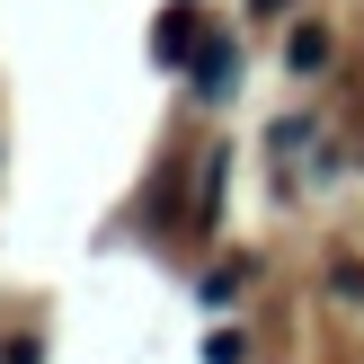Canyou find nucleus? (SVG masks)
Returning a JSON list of instances; mask_svg holds the SVG:
<instances>
[{"mask_svg": "<svg viewBox=\"0 0 364 364\" xmlns=\"http://www.w3.org/2000/svg\"><path fill=\"white\" fill-rule=\"evenodd\" d=\"M249 9H258V18H267V9H294V0H249Z\"/></svg>", "mask_w": 364, "mask_h": 364, "instance_id": "nucleus-7", "label": "nucleus"}, {"mask_svg": "<svg viewBox=\"0 0 364 364\" xmlns=\"http://www.w3.org/2000/svg\"><path fill=\"white\" fill-rule=\"evenodd\" d=\"M196 89H205V98H223V89H231V45H205V63H196Z\"/></svg>", "mask_w": 364, "mask_h": 364, "instance_id": "nucleus-2", "label": "nucleus"}, {"mask_svg": "<svg viewBox=\"0 0 364 364\" xmlns=\"http://www.w3.org/2000/svg\"><path fill=\"white\" fill-rule=\"evenodd\" d=\"M240 284H249V258H223V267H213V276H205V302H231V294H240Z\"/></svg>", "mask_w": 364, "mask_h": 364, "instance_id": "nucleus-3", "label": "nucleus"}, {"mask_svg": "<svg viewBox=\"0 0 364 364\" xmlns=\"http://www.w3.org/2000/svg\"><path fill=\"white\" fill-rule=\"evenodd\" d=\"M329 294H347V302H364V258H338V267H329Z\"/></svg>", "mask_w": 364, "mask_h": 364, "instance_id": "nucleus-4", "label": "nucleus"}, {"mask_svg": "<svg viewBox=\"0 0 364 364\" xmlns=\"http://www.w3.org/2000/svg\"><path fill=\"white\" fill-rule=\"evenodd\" d=\"M284 63H294L302 80H311V71H329V27H311V18H302V27H294V45H284Z\"/></svg>", "mask_w": 364, "mask_h": 364, "instance_id": "nucleus-1", "label": "nucleus"}, {"mask_svg": "<svg viewBox=\"0 0 364 364\" xmlns=\"http://www.w3.org/2000/svg\"><path fill=\"white\" fill-rule=\"evenodd\" d=\"M302 142H311V116H284L276 134H267V151H302Z\"/></svg>", "mask_w": 364, "mask_h": 364, "instance_id": "nucleus-5", "label": "nucleus"}, {"mask_svg": "<svg viewBox=\"0 0 364 364\" xmlns=\"http://www.w3.org/2000/svg\"><path fill=\"white\" fill-rule=\"evenodd\" d=\"M205 355H213V364H240V355H249V338H240V329H213V347H205Z\"/></svg>", "mask_w": 364, "mask_h": 364, "instance_id": "nucleus-6", "label": "nucleus"}]
</instances>
